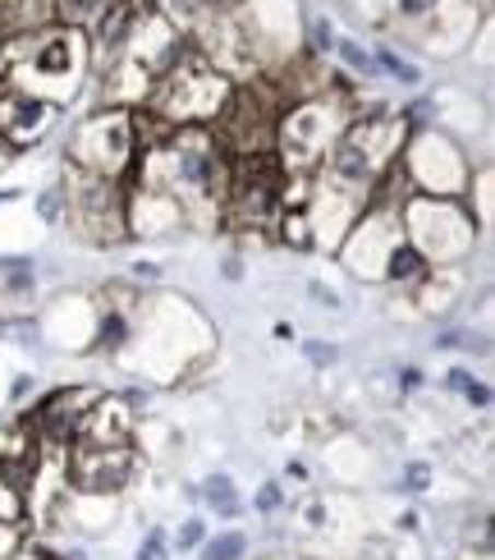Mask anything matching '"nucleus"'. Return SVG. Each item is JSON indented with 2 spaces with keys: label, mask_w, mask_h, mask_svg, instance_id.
Returning <instances> with one entry per match:
<instances>
[{
  "label": "nucleus",
  "mask_w": 495,
  "mask_h": 560,
  "mask_svg": "<svg viewBox=\"0 0 495 560\" xmlns=\"http://www.w3.org/2000/svg\"><path fill=\"white\" fill-rule=\"evenodd\" d=\"M28 390H33V377H19V382H14V400H23Z\"/></svg>",
  "instance_id": "41"
},
{
  "label": "nucleus",
  "mask_w": 495,
  "mask_h": 560,
  "mask_svg": "<svg viewBox=\"0 0 495 560\" xmlns=\"http://www.w3.org/2000/svg\"><path fill=\"white\" fill-rule=\"evenodd\" d=\"M129 276H133V280H156V276H161V267H156V262H133V267H129Z\"/></svg>",
  "instance_id": "38"
},
{
  "label": "nucleus",
  "mask_w": 495,
  "mask_h": 560,
  "mask_svg": "<svg viewBox=\"0 0 495 560\" xmlns=\"http://www.w3.org/2000/svg\"><path fill=\"white\" fill-rule=\"evenodd\" d=\"M23 542H28V528H23V520H14V524H0V560H10Z\"/></svg>",
  "instance_id": "29"
},
{
  "label": "nucleus",
  "mask_w": 495,
  "mask_h": 560,
  "mask_svg": "<svg viewBox=\"0 0 495 560\" xmlns=\"http://www.w3.org/2000/svg\"><path fill=\"white\" fill-rule=\"evenodd\" d=\"M399 390H404V395H413V390H422V368H399Z\"/></svg>",
  "instance_id": "36"
},
{
  "label": "nucleus",
  "mask_w": 495,
  "mask_h": 560,
  "mask_svg": "<svg viewBox=\"0 0 495 560\" xmlns=\"http://www.w3.org/2000/svg\"><path fill=\"white\" fill-rule=\"evenodd\" d=\"M463 400H468V405H473V409H491V386H486V382L478 377L473 386H468V390H463Z\"/></svg>",
  "instance_id": "35"
},
{
  "label": "nucleus",
  "mask_w": 495,
  "mask_h": 560,
  "mask_svg": "<svg viewBox=\"0 0 495 560\" xmlns=\"http://www.w3.org/2000/svg\"><path fill=\"white\" fill-rule=\"evenodd\" d=\"M285 505H290V492H285V482H275V478H267L248 501V510L252 515H262V520H275Z\"/></svg>",
  "instance_id": "22"
},
{
  "label": "nucleus",
  "mask_w": 495,
  "mask_h": 560,
  "mask_svg": "<svg viewBox=\"0 0 495 560\" xmlns=\"http://www.w3.org/2000/svg\"><path fill=\"white\" fill-rule=\"evenodd\" d=\"M97 349L102 354H120V349L133 340V313H129V303H106L102 317H97Z\"/></svg>",
  "instance_id": "15"
},
{
  "label": "nucleus",
  "mask_w": 495,
  "mask_h": 560,
  "mask_svg": "<svg viewBox=\"0 0 495 560\" xmlns=\"http://www.w3.org/2000/svg\"><path fill=\"white\" fill-rule=\"evenodd\" d=\"M308 294L321 303V308H344V299H340V290H330V285H321V280H308Z\"/></svg>",
  "instance_id": "33"
},
{
  "label": "nucleus",
  "mask_w": 495,
  "mask_h": 560,
  "mask_svg": "<svg viewBox=\"0 0 495 560\" xmlns=\"http://www.w3.org/2000/svg\"><path fill=\"white\" fill-rule=\"evenodd\" d=\"M64 221L79 230L87 244H120L129 240V194L125 179H102L74 171V184L64 194Z\"/></svg>",
  "instance_id": "8"
},
{
  "label": "nucleus",
  "mask_w": 495,
  "mask_h": 560,
  "mask_svg": "<svg viewBox=\"0 0 495 560\" xmlns=\"http://www.w3.org/2000/svg\"><path fill=\"white\" fill-rule=\"evenodd\" d=\"M133 469H138V459L129 451V441H120V446L74 441V446H69V482H74V492H83V497L115 501L133 482Z\"/></svg>",
  "instance_id": "10"
},
{
  "label": "nucleus",
  "mask_w": 495,
  "mask_h": 560,
  "mask_svg": "<svg viewBox=\"0 0 495 560\" xmlns=\"http://www.w3.org/2000/svg\"><path fill=\"white\" fill-rule=\"evenodd\" d=\"M473 382H478V372H473V368H450V372H445V390H455V395H463Z\"/></svg>",
  "instance_id": "32"
},
{
  "label": "nucleus",
  "mask_w": 495,
  "mask_h": 560,
  "mask_svg": "<svg viewBox=\"0 0 495 560\" xmlns=\"http://www.w3.org/2000/svg\"><path fill=\"white\" fill-rule=\"evenodd\" d=\"M275 230H280V244H290L298 253L313 248V230H308V217H303V207H285V212L275 217Z\"/></svg>",
  "instance_id": "18"
},
{
  "label": "nucleus",
  "mask_w": 495,
  "mask_h": 560,
  "mask_svg": "<svg viewBox=\"0 0 495 560\" xmlns=\"http://www.w3.org/2000/svg\"><path fill=\"white\" fill-rule=\"evenodd\" d=\"M432 267H427V258L409 244V240H399L394 248H390V258H386V271H381V280H390V285H417L422 276H427Z\"/></svg>",
  "instance_id": "16"
},
{
  "label": "nucleus",
  "mask_w": 495,
  "mask_h": 560,
  "mask_svg": "<svg viewBox=\"0 0 495 560\" xmlns=\"http://www.w3.org/2000/svg\"><path fill=\"white\" fill-rule=\"evenodd\" d=\"M399 171L409 179V194L422 198H463L473 189V161L440 129H409V143L399 152Z\"/></svg>",
  "instance_id": "6"
},
{
  "label": "nucleus",
  "mask_w": 495,
  "mask_h": 560,
  "mask_svg": "<svg viewBox=\"0 0 495 560\" xmlns=\"http://www.w3.org/2000/svg\"><path fill=\"white\" fill-rule=\"evenodd\" d=\"M394 533L417 538V533H422V515H417V510H399V515H394Z\"/></svg>",
  "instance_id": "34"
},
{
  "label": "nucleus",
  "mask_w": 495,
  "mask_h": 560,
  "mask_svg": "<svg viewBox=\"0 0 495 560\" xmlns=\"http://www.w3.org/2000/svg\"><path fill=\"white\" fill-rule=\"evenodd\" d=\"M193 501H202L207 515H216V524H234L248 515V501L239 492V482L229 474H207L198 487H193Z\"/></svg>",
  "instance_id": "13"
},
{
  "label": "nucleus",
  "mask_w": 495,
  "mask_h": 560,
  "mask_svg": "<svg viewBox=\"0 0 495 560\" xmlns=\"http://www.w3.org/2000/svg\"><path fill=\"white\" fill-rule=\"evenodd\" d=\"M37 271L33 258H0V290L5 294H33Z\"/></svg>",
  "instance_id": "20"
},
{
  "label": "nucleus",
  "mask_w": 495,
  "mask_h": 560,
  "mask_svg": "<svg viewBox=\"0 0 495 560\" xmlns=\"http://www.w3.org/2000/svg\"><path fill=\"white\" fill-rule=\"evenodd\" d=\"M303 354H308V363L326 368V363H335V359H340V349H335V345H326V340H308V345H303Z\"/></svg>",
  "instance_id": "31"
},
{
  "label": "nucleus",
  "mask_w": 495,
  "mask_h": 560,
  "mask_svg": "<svg viewBox=\"0 0 495 560\" xmlns=\"http://www.w3.org/2000/svg\"><path fill=\"white\" fill-rule=\"evenodd\" d=\"M376 69H381V74H390L399 88H417L422 83V69L413 65V60H404L399 51H390V46H376Z\"/></svg>",
  "instance_id": "19"
},
{
  "label": "nucleus",
  "mask_w": 495,
  "mask_h": 560,
  "mask_svg": "<svg viewBox=\"0 0 495 560\" xmlns=\"http://www.w3.org/2000/svg\"><path fill=\"white\" fill-rule=\"evenodd\" d=\"M37 212H42V221L60 225V221H64V189H46V194L37 198Z\"/></svg>",
  "instance_id": "30"
},
{
  "label": "nucleus",
  "mask_w": 495,
  "mask_h": 560,
  "mask_svg": "<svg viewBox=\"0 0 495 560\" xmlns=\"http://www.w3.org/2000/svg\"><path fill=\"white\" fill-rule=\"evenodd\" d=\"M69 156L74 171L83 175H102V179H129L138 166V129H133V110L125 106H106L74 129L69 138Z\"/></svg>",
  "instance_id": "7"
},
{
  "label": "nucleus",
  "mask_w": 495,
  "mask_h": 560,
  "mask_svg": "<svg viewBox=\"0 0 495 560\" xmlns=\"http://www.w3.org/2000/svg\"><path fill=\"white\" fill-rule=\"evenodd\" d=\"M138 189L165 194L184 207V217H221L229 189V152L207 125L170 129L156 148L138 156Z\"/></svg>",
  "instance_id": "1"
},
{
  "label": "nucleus",
  "mask_w": 495,
  "mask_h": 560,
  "mask_svg": "<svg viewBox=\"0 0 495 560\" xmlns=\"http://www.w3.org/2000/svg\"><path fill=\"white\" fill-rule=\"evenodd\" d=\"M202 5H207V10H216V14H225V10H239L244 0H202Z\"/></svg>",
  "instance_id": "39"
},
{
  "label": "nucleus",
  "mask_w": 495,
  "mask_h": 560,
  "mask_svg": "<svg viewBox=\"0 0 495 560\" xmlns=\"http://www.w3.org/2000/svg\"><path fill=\"white\" fill-rule=\"evenodd\" d=\"M404 240L427 258V267H459L478 244V217L463 207V198H422L409 194L399 207Z\"/></svg>",
  "instance_id": "5"
},
{
  "label": "nucleus",
  "mask_w": 495,
  "mask_h": 560,
  "mask_svg": "<svg viewBox=\"0 0 495 560\" xmlns=\"http://www.w3.org/2000/svg\"><path fill=\"white\" fill-rule=\"evenodd\" d=\"M10 560H56V551H46V547H37V542H23Z\"/></svg>",
  "instance_id": "37"
},
{
  "label": "nucleus",
  "mask_w": 495,
  "mask_h": 560,
  "mask_svg": "<svg viewBox=\"0 0 495 560\" xmlns=\"http://www.w3.org/2000/svg\"><path fill=\"white\" fill-rule=\"evenodd\" d=\"M5 166H10V148H5V143H0V171H5Z\"/></svg>",
  "instance_id": "42"
},
{
  "label": "nucleus",
  "mask_w": 495,
  "mask_h": 560,
  "mask_svg": "<svg viewBox=\"0 0 495 560\" xmlns=\"http://www.w3.org/2000/svg\"><path fill=\"white\" fill-rule=\"evenodd\" d=\"M399 207H404V202H399ZM399 207H394V202H367L363 217L353 221V230L344 235V244L335 248L340 258H344V267L358 276V280H381L390 248L404 240V225H399Z\"/></svg>",
  "instance_id": "9"
},
{
  "label": "nucleus",
  "mask_w": 495,
  "mask_h": 560,
  "mask_svg": "<svg viewBox=\"0 0 495 560\" xmlns=\"http://www.w3.org/2000/svg\"><path fill=\"white\" fill-rule=\"evenodd\" d=\"M188 217L175 198L152 194V189H133L129 194V235H170Z\"/></svg>",
  "instance_id": "12"
},
{
  "label": "nucleus",
  "mask_w": 495,
  "mask_h": 560,
  "mask_svg": "<svg viewBox=\"0 0 495 560\" xmlns=\"http://www.w3.org/2000/svg\"><path fill=\"white\" fill-rule=\"evenodd\" d=\"M463 560H491V556H463Z\"/></svg>",
  "instance_id": "43"
},
{
  "label": "nucleus",
  "mask_w": 495,
  "mask_h": 560,
  "mask_svg": "<svg viewBox=\"0 0 495 560\" xmlns=\"http://www.w3.org/2000/svg\"><path fill=\"white\" fill-rule=\"evenodd\" d=\"M440 0H390V14L399 23H422V19H436Z\"/></svg>",
  "instance_id": "25"
},
{
  "label": "nucleus",
  "mask_w": 495,
  "mask_h": 560,
  "mask_svg": "<svg viewBox=\"0 0 495 560\" xmlns=\"http://www.w3.org/2000/svg\"><path fill=\"white\" fill-rule=\"evenodd\" d=\"M56 23V0H0V33L28 37Z\"/></svg>",
  "instance_id": "14"
},
{
  "label": "nucleus",
  "mask_w": 495,
  "mask_h": 560,
  "mask_svg": "<svg viewBox=\"0 0 495 560\" xmlns=\"http://www.w3.org/2000/svg\"><path fill=\"white\" fill-rule=\"evenodd\" d=\"M234 83L225 74H216L198 51H188L170 74L156 79L148 92V115L165 129H188V125H216V115L225 110Z\"/></svg>",
  "instance_id": "4"
},
{
  "label": "nucleus",
  "mask_w": 495,
  "mask_h": 560,
  "mask_svg": "<svg viewBox=\"0 0 495 560\" xmlns=\"http://www.w3.org/2000/svg\"><path fill=\"white\" fill-rule=\"evenodd\" d=\"M51 129H56V106L51 102H42V97H33V92H23V88L0 83V143H5L10 152L14 148H33Z\"/></svg>",
  "instance_id": "11"
},
{
  "label": "nucleus",
  "mask_w": 495,
  "mask_h": 560,
  "mask_svg": "<svg viewBox=\"0 0 495 560\" xmlns=\"http://www.w3.org/2000/svg\"><path fill=\"white\" fill-rule=\"evenodd\" d=\"M335 56L344 60V69H353V74H363V79H372V74H376V60H372V51H367L363 42L340 37V42H335Z\"/></svg>",
  "instance_id": "24"
},
{
  "label": "nucleus",
  "mask_w": 495,
  "mask_h": 560,
  "mask_svg": "<svg viewBox=\"0 0 495 560\" xmlns=\"http://www.w3.org/2000/svg\"><path fill=\"white\" fill-rule=\"evenodd\" d=\"M239 276H244V262L229 258V262H225V280H239Z\"/></svg>",
  "instance_id": "40"
},
{
  "label": "nucleus",
  "mask_w": 495,
  "mask_h": 560,
  "mask_svg": "<svg viewBox=\"0 0 495 560\" xmlns=\"http://www.w3.org/2000/svg\"><path fill=\"white\" fill-rule=\"evenodd\" d=\"M349 97L335 92H313L280 110L275 120V161L285 175H317L330 148L340 143V133L349 129Z\"/></svg>",
  "instance_id": "3"
},
{
  "label": "nucleus",
  "mask_w": 495,
  "mask_h": 560,
  "mask_svg": "<svg viewBox=\"0 0 495 560\" xmlns=\"http://www.w3.org/2000/svg\"><path fill=\"white\" fill-rule=\"evenodd\" d=\"M248 551H252L248 528H216V533H207V542L193 556L198 560H248Z\"/></svg>",
  "instance_id": "17"
},
{
  "label": "nucleus",
  "mask_w": 495,
  "mask_h": 560,
  "mask_svg": "<svg viewBox=\"0 0 495 560\" xmlns=\"http://www.w3.org/2000/svg\"><path fill=\"white\" fill-rule=\"evenodd\" d=\"M207 533H211L207 515H188V520H179V528L170 533V551H179V556H188V551H198V547L207 542Z\"/></svg>",
  "instance_id": "23"
},
{
  "label": "nucleus",
  "mask_w": 495,
  "mask_h": 560,
  "mask_svg": "<svg viewBox=\"0 0 495 560\" xmlns=\"http://www.w3.org/2000/svg\"><path fill=\"white\" fill-rule=\"evenodd\" d=\"M303 528H308V533H326L330 528V501H321V497H313L308 505H303Z\"/></svg>",
  "instance_id": "28"
},
{
  "label": "nucleus",
  "mask_w": 495,
  "mask_h": 560,
  "mask_svg": "<svg viewBox=\"0 0 495 560\" xmlns=\"http://www.w3.org/2000/svg\"><path fill=\"white\" fill-rule=\"evenodd\" d=\"M335 28H330V19H313L308 23V51L313 56H335Z\"/></svg>",
  "instance_id": "27"
},
{
  "label": "nucleus",
  "mask_w": 495,
  "mask_h": 560,
  "mask_svg": "<svg viewBox=\"0 0 495 560\" xmlns=\"http://www.w3.org/2000/svg\"><path fill=\"white\" fill-rule=\"evenodd\" d=\"M0 69H5L10 88L33 92V97L51 102L60 110L64 102L79 97L83 79L92 74L87 33L83 28H64V23H51V28H42V33L10 37V46L0 51Z\"/></svg>",
  "instance_id": "2"
},
{
  "label": "nucleus",
  "mask_w": 495,
  "mask_h": 560,
  "mask_svg": "<svg viewBox=\"0 0 495 560\" xmlns=\"http://www.w3.org/2000/svg\"><path fill=\"white\" fill-rule=\"evenodd\" d=\"M394 487H399L404 497H422V492H432V487H436V469H432L427 459H409L404 469H399Z\"/></svg>",
  "instance_id": "21"
},
{
  "label": "nucleus",
  "mask_w": 495,
  "mask_h": 560,
  "mask_svg": "<svg viewBox=\"0 0 495 560\" xmlns=\"http://www.w3.org/2000/svg\"><path fill=\"white\" fill-rule=\"evenodd\" d=\"M175 551H170V533L165 528H148L143 533V542H138V551H133V560H170Z\"/></svg>",
  "instance_id": "26"
}]
</instances>
